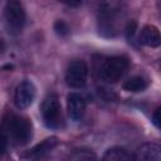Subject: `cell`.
<instances>
[{
	"label": "cell",
	"mask_w": 161,
	"mask_h": 161,
	"mask_svg": "<svg viewBox=\"0 0 161 161\" xmlns=\"http://www.w3.org/2000/svg\"><path fill=\"white\" fill-rule=\"evenodd\" d=\"M33 137V125L24 117L15 113H8L3 121V143L4 150L6 145L24 146Z\"/></svg>",
	"instance_id": "1"
},
{
	"label": "cell",
	"mask_w": 161,
	"mask_h": 161,
	"mask_svg": "<svg viewBox=\"0 0 161 161\" xmlns=\"http://www.w3.org/2000/svg\"><path fill=\"white\" fill-rule=\"evenodd\" d=\"M40 113H42L43 122L48 128L58 130L64 126L62 106L58 97L54 93H50L44 98L40 107Z\"/></svg>",
	"instance_id": "2"
},
{
	"label": "cell",
	"mask_w": 161,
	"mask_h": 161,
	"mask_svg": "<svg viewBox=\"0 0 161 161\" xmlns=\"http://www.w3.org/2000/svg\"><path fill=\"white\" fill-rule=\"evenodd\" d=\"M4 23L10 35H19L25 24V10L20 1L9 0L4 6Z\"/></svg>",
	"instance_id": "3"
},
{
	"label": "cell",
	"mask_w": 161,
	"mask_h": 161,
	"mask_svg": "<svg viewBox=\"0 0 161 161\" xmlns=\"http://www.w3.org/2000/svg\"><path fill=\"white\" fill-rule=\"evenodd\" d=\"M128 67L130 62L126 57L114 55L103 62L99 69V75L107 83H116L126 74Z\"/></svg>",
	"instance_id": "4"
},
{
	"label": "cell",
	"mask_w": 161,
	"mask_h": 161,
	"mask_svg": "<svg viewBox=\"0 0 161 161\" xmlns=\"http://www.w3.org/2000/svg\"><path fill=\"white\" fill-rule=\"evenodd\" d=\"M88 78V65L82 59L72 60L65 70V83L68 87L79 89L83 88L87 83Z\"/></svg>",
	"instance_id": "5"
},
{
	"label": "cell",
	"mask_w": 161,
	"mask_h": 161,
	"mask_svg": "<svg viewBox=\"0 0 161 161\" xmlns=\"http://www.w3.org/2000/svg\"><path fill=\"white\" fill-rule=\"evenodd\" d=\"M36 97V87L31 80H23L20 82L14 92V104L19 109L29 108Z\"/></svg>",
	"instance_id": "6"
},
{
	"label": "cell",
	"mask_w": 161,
	"mask_h": 161,
	"mask_svg": "<svg viewBox=\"0 0 161 161\" xmlns=\"http://www.w3.org/2000/svg\"><path fill=\"white\" fill-rule=\"evenodd\" d=\"M87 101L80 93H69L67 97V111L72 121H80L86 113Z\"/></svg>",
	"instance_id": "7"
},
{
	"label": "cell",
	"mask_w": 161,
	"mask_h": 161,
	"mask_svg": "<svg viewBox=\"0 0 161 161\" xmlns=\"http://www.w3.org/2000/svg\"><path fill=\"white\" fill-rule=\"evenodd\" d=\"M137 40L140 44H142L145 47L157 48L161 45V33L155 25L147 24V25L142 26V29L140 30Z\"/></svg>",
	"instance_id": "8"
},
{
	"label": "cell",
	"mask_w": 161,
	"mask_h": 161,
	"mask_svg": "<svg viewBox=\"0 0 161 161\" xmlns=\"http://www.w3.org/2000/svg\"><path fill=\"white\" fill-rule=\"evenodd\" d=\"M58 145V138L57 137H49L45 138L42 143L36 145L31 150H29L26 153L23 155V157L26 161H33V160H39L43 156H45L48 152H50L55 146Z\"/></svg>",
	"instance_id": "9"
},
{
	"label": "cell",
	"mask_w": 161,
	"mask_h": 161,
	"mask_svg": "<svg viewBox=\"0 0 161 161\" xmlns=\"http://www.w3.org/2000/svg\"><path fill=\"white\" fill-rule=\"evenodd\" d=\"M135 161H161V145L145 143L135 153Z\"/></svg>",
	"instance_id": "10"
},
{
	"label": "cell",
	"mask_w": 161,
	"mask_h": 161,
	"mask_svg": "<svg viewBox=\"0 0 161 161\" xmlns=\"http://www.w3.org/2000/svg\"><path fill=\"white\" fill-rule=\"evenodd\" d=\"M101 161H135V157L123 147H111L102 156Z\"/></svg>",
	"instance_id": "11"
},
{
	"label": "cell",
	"mask_w": 161,
	"mask_h": 161,
	"mask_svg": "<svg viewBox=\"0 0 161 161\" xmlns=\"http://www.w3.org/2000/svg\"><path fill=\"white\" fill-rule=\"evenodd\" d=\"M147 79L142 75H133L131 78H128L125 83H123V89L127 92H132V93H137V92H142L147 88Z\"/></svg>",
	"instance_id": "12"
},
{
	"label": "cell",
	"mask_w": 161,
	"mask_h": 161,
	"mask_svg": "<svg viewBox=\"0 0 161 161\" xmlns=\"http://www.w3.org/2000/svg\"><path fill=\"white\" fill-rule=\"evenodd\" d=\"M67 161H98V158L94 151L86 147H80V148L73 150L68 155Z\"/></svg>",
	"instance_id": "13"
},
{
	"label": "cell",
	"mask_w": 161,
	"mask_h": 161,
	"mask_svg": "<svg viewBox=\"0 0 161 161\" xmlns=\"http://www.w3.org/2000/svg\"><path fill=\"white\" fill-rule=\"evenodd\" d=\"M54 31L59 35V36H64L69 33V26L64 20H57L54 23Z\"/></svg>",
	"instance_id": "14"
},
{
	"label": "cell",
	"mask_w": 161,
	"mask_h": 161,
	"mask_svg": "<svg viewBox=\"0 0 161 161\" xmlns=\"http://www.w3.org/2000/svg\"><path fill=\"white\" fill-rule=\"evenodd\" d=\"M152 122H153V125H155L157 128L161 130V106L155 109V112H153V114H152Z\"/></svg>",
	"instance_id": "15"
}]
</instances>
